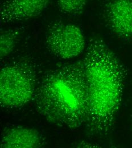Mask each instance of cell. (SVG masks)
Here are the masks:
<instances>
[{"instance_id": "cell-1", "label": "cell", "mask_w": 132, "mask_h": 148, "mask_svg": "<svg viewBox=\"0 0 132 148\" xmlns=\"http://www.w3.org/2000/svg\"><path fill=\"white\" fill-rule=\"evenodd\" d=\"M88 84L87 133L105 137L112 131L122 101L127 71L118 56L99 38H91L83 60Z\"/></svg>"}, {"instance_id": "cell-2", "label": "cell", "mask_w": 132, "mask_h": 148, "mask_svg": "<svg viewBox=\"0 0 132 148\" xmlns=\"http://www.w3.org/2000/svg\"><path fill=\"white\" fill-rule=\"evenodd\" d=\"M33 100L37 111L53 124L70 129L85 125L89 100L83 60L62 63L46 72Z\"/></svg>"}, {"instance_id": "cell-3", "label": "cell", "mask_w": 132, "mask_h": 148, "mask_svg": "<svg viewBox=\"0 0 132 148\" xmlns=\"http://www.w3.org/2000/svg\"><path fill=\"white\" fill-rule=\"evenodd\" d=\"M38 82L37 65L32 60L24 58L5 65L0 72L1 106L23 107L33 100Z\"/></svg>"}, {"instance_id": "cell-4", "label": "cell", "mask_w": 132, "mask_h": 148, "mask_svg": "<svg viewBox=\"0 0 132 148\" xmlns=\"http://www.w3.org/2000/svg\"><path fill=\"white\" fill-rule=\"evenodd\" d=\"M46 44L50 52L64 59H72L79 56L85 46L83 33L77 26L59 21L49 25Z\"/></svg>"}, {"instance_id": "cell-5", "label": "cell", "mask_w": 132, "mask_h": 148, "mask_svg": "<svg viewBox=\"0 0 132 148\" xmlns=\"http://www.w3.org/2000/svg\"><path fill=\"white\" fill-rule=\"evenodd\" d=\"M105 22L113 33L123 39H132V0H105Z\"/></svg>"}, {"instance_id": "cell-6", "label": "cell", "mask_w": 132, "mask_h": 148, "mask_svg": "<svg viewBox=\"0 0 132 148\" xmlns=\"http://www.w3.org/2000/svg\"><path fill=\"white\" fill-rule=\"evenodd\" d=\"M50 0H6L1 6L2 23L27 20L39 16L47 7Z\"/></svg>"}, {"instance_id": "cell-7", "label": "cell", "mask_w": 132, "mask_h": 148, "mask_svg": "<svg viewBox=\"0 0 132 148\" xmlns=\"http://www.w3.org/2000/svg\"><path fill=\"white\" fill-rule=\"evenodd\" d=\"M46 144L45 138L37 130L16 126L3 131L1 138V148H40Z\"/></svg>"}, {"instance_id": "cell-8", "label": "cell", "mask_w": 132, "mask_h": 148, "mask_svg": "<svg viewBox=\"0 0 132 148\" xmlns=\"http://www.w3.org/2000/svg\"><path fill=\"white\" fill-rule=\"evenodd\" d=\"M22 33L21 28L10 29L1 32L0 58L3 59L9 56L15 49Z\"/></svg>"}, {"instance_id": "cell-9", "label": "cell", "mask_w": 132, "mask_h": 148, "mask_svg": "<svg viewBox=\"0 0 132 148\" xmlns=\"http://www.w3.org/2000/svg\"><path fill=\"white\" fill-rule=\"evenodd\" d=\"M88 0H57L60 10L71 16L82 13Z\"/></svg>"}]
</instances>
